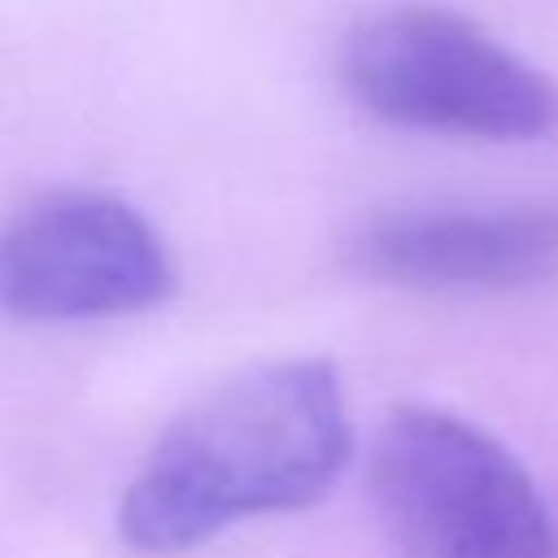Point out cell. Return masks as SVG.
Listing matches in <instances>:
<instances>
[{"mask_svg": "<svg viewBox=\"0 0 558 558\" xmlns=\"http://www.w3.org/2000/svg\"><path fill=\"white\" fill-rule=\"evenodd\" d=\"M353 453L340 379L318 357L248 366L192 401L122 493L118 532L170 558L214 532L318 501Z\"/></svg>", "mask_w": 558, "mask_h": 558, "instance_id": "1", "label": "cell"}, {"mask_svg": "<svg viewBox=\"0 0 558 558\" xmlns=\"http://www.w3.org/2000/svg\"><path fill=\"white\" fill-rule=\"evenodd\" d=\"M371 493L410 558H558V527L527 466L449 410L397 405L379 423Z\"/></svg>", "mask_w": 558, "mask_h": 558, "instance_id": "2", "label": "cell"}, {"mask_svg": "<svg viewBox=\"0 0 558 558\" xmlns=\"http://www.w3.org/2000/svg\"><path fill=\"white\" fill-rule=\"evenodd\" d=\"M340 78L362 109L414 131L514 144L558 122V92L541 70L436 4L357 22L340 48Z\"/></svg>", "mask_w": 558, "mask_h": 558, "instance_id": "3", "label": "cell"}, {"mask_svg": "<svg viewBox=\"0 0 558 558\" xmlns=\"http://www.w3.org/2000/svg\"><path fill=\"white\" fill-rule=\"evenodd\" d=\"M170 288L161 235L118 196L52 192L0 227V310L13 318H118L166 301Z\"/></svg>", "mask_w": 558, "mask_h": 558, "instance_id": "4", "label": "cell"}, {"mask_svg": "<svg viewBox=\"0 0 558 558\" xmlns=\"http://www.w3.org/2000/svg\"><path fill=\"white\" fill-rule=\"evenodd\" d=\"M353 262L418 292H510L558 270V209H397L357 227Z\"/></svg>", "mask_w": 558, "mask_h": 558, "instance_id": "5", "label": "cell"}]
</instances>
